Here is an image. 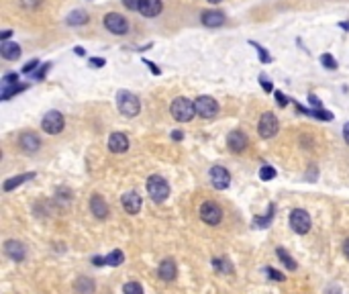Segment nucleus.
<instances>
[{
	"instance_id": "7ed1b4c3",
	"label": "nucleus",
	"mask_w": 349,
	"mask_h": 294,
	"mask_svg": "<svg viewBox=\"0 0 349 294\" xmlns=\"http://www.w3.org/2000/svg\"><path fill=\"white\" fill-rule=\"evenodd\" d=\"M172 117L180 123H188L192 121V117L196 115V109H194V102H190L188 98H176L172 102Z\"/></svg>"
},
{
	"instance_id": "6ab92c4d",
	"label": "nucleus",
	"mask_w": 349,
	"mask_h": 294,
	"mask_svg": "<svg viewBox=\"0 0 349 294\" xmlns=\"http://www.w3.org/2000/svg\"><path fill=\"white\" fill-rule=\"evenodd\" d=\"M127 147H129L127 135H123V133H113V135H111V139H108V149H111L113 153H123V151H127Z\"/></svg>"
},
{
	"instance_id": "f3484780",
	"label": "nucleus",
	"mask_w": 349,
	"mask_h": 294,
	"mask_svg": "<svg viewBox=\"0 0 349 294\" xmlns=\"http://www.w3.org/2000/svg\"><path fill=\"white\" fill-rule=\"evenodd\" d=\"M200 18H202L204 27H221V25H225V14L221 10H204Z\"/></svg>"
},
{
	"instance_id": "2eb2a0df",
	"label": "nucleus",
	"mask_w": 349,
	"mask_h": 294,
	"mask_svg": "<svg viewBox=\"0 0 349 294\" xmlns=\"http://www.w3.org/2000/svg\"><path fill=\"white\" fill-rule=\"evenodd\" d=\"M158 274H160V278H162V280L172 282V280L176 278V274H178V268H176L174 260H172V258L164 260V262L160 264V268H158Z\"/></svg>"
},
{
	"instance_id": "79ce46f5",
	"label": "nucleus",
	"mask_w": 349,
	"mask_h": 294,
	"mask_svg": "<svg viewBox=\"0 0 349 294\" xmlns=\"http://www.w3.org/2000/svg\"><path fill=\"white\" fill-rule=\"evenodd\" d=\"M276 102H278L280 107H286V104H288V98H286V96H284V94L278 90V92H276Z\"/></svg>"
},
{
	"instance_id": "aec40b11",
	"label": "nucleus",
	"mask_w": 349,
	"mask_h": 294,
	"mask_svg": "<svg viewBox=\"0 0 349 294\" xmlns=\"http://www.w3.org/2000/svg\"><path fill=\"white\" fill-rule=\"evenodd\" d=\"M0 53L4 59H18L20 57V47L16 43H10V41H2L0 43Z\"/></svg>"
},
{
	"instance_id": "603ef678",
	"label": "nucleus",
	"mask_w": 349,
	"mask_h": 294,
	"mask_svg": "<svg viewBox=\"0 0 349 294\" xmlns=\"http://www.w3.org/2000/svg\"><path fill=\"white\" fill-rule=\"evenodd\" d=\"M339 27H341V29H345V31H349V20L347 23H339Z\"/></svg>"
},
{
	"instance_id": "2f4dec72",
	"label": "nucleus",
	"mask_w": 349,
	"mask_h": 294,
	"mask_svg": "<svg viewBox=\"0 0 349 294\" xmlns=\"http://www.w3.org/2000/svg\"><path fill=\"white\" fill-rule=\"evenodd\" d=\"M123 292L125 294H143V288H141V284H137V282H127V284L123 286Z\"/></svg>"
},
{
	"instance_id": "c9c22d12",
	"label": "nucleus",
	"mask_w": 349,
	"mask_h": 294,
	"mask_svg": "<svg viewBox=\"0 0 349 294\" xmlns=\"http://www.w3.org/2000/svg\"><path fill=\"white\" fill-rule=\"evenodd\" d=\"M39 66V59H31V61H27L25 64V68H23V72L25 74H31V72H35V68Z\"/></svg>"
},
{
	"instance_id": "58836bf2",
	"label": "nucleus",
	"mask_w": 349,
	"mask_h": 294,
	"mask_svg": "<svg viewBox=\"0 0 349 294\" xmlns=\"http://www.w3.org/2000/svg\"><path fill=\"white\" fill-rule=\"evenodd\" d=\"M123 4H125L129 10H139V6H141V0H123Z\"/></svg>"
},
{
	"instance_id": "4c0bfd02",
	"label": "nucleus",
	"mask_w": 349,
	"mask_h": 294,
	"mask_svg": "<svg viewBox=\"0 0 349 294\" xmlns=\"http://www.w3.org/2000/svg\"><path fill=\"white\" fill-rule=\"evenodd\" d=\"M49 66H51V64H43V66H41V70H39L37 74H33V78H35V80H43V78H45V74H47V70H49Z\"/></svg>"
},
{
	"instance_id": "f03ea898",
	"label": "nucleus",
	"mask_w": 349,
	"mask_h": 294,
	"mask_svg": "<svg viewBox=\"0 0 349 294\" xmlns=\"http://www.w3.org/2000/svg\"><path fill=\"white\" fill-rule=\"evenodd\" d=\"M117 107L119 111L125 115V117H137L139 111H141V104H139V98L127 90H121L117 94Z\"/></svg>"
},
{
	"instance_id": "9b49d317",
	"label": "nucleus",
	"mask_w": 349,
	"mask_h": 294,
	"mask_svg": "<svg viewBox=\"0 0 349 294\" xmlns=\"http://www.w3.org/2000/svg\"><path fill=\"white\" fill-rule=\"evenodd\" d=\"M121 202H123V208H125L129 215H137V213L141 211V196H139L135 190L125 192L123 198H121Z\"/></svg>"
},
{
	"instance_id": "7c9ffc66",
	"label": "nucleus",
	"mask_w": 349,
	"mask_h": 294,
	"mask_svg": "<svg viewBox=\"0 0 349 294\" xmlns=\"http://www.w3.org/2000/svg\"><path fill=\"white\" fill-rule=\"evenodd\" d=\"M272 217H274V204H270V213H268L266 217H257L253 223H255L257 227H268V225H270V221H272Z\"/></svg>"
},
{
	"instance_id": "1a4fd4ad",
	"label": "nucleus",
	"mask_w": 349,
	"mask_h": 294,
	"mask_svg": "<svg viewBox=\"0 0 349 294\" xmlns=\"http://www.w3.org/2000/svg\"><path fill=\"white\" fill-rule=\"evenodd\" d=\"M104 27H106L111 33H115V35H125V33L129 31L127 18H125L123 14H119V12H108V14L104 16Z\"/></svg>"
},
{
	"instance_id": "4be33fe9",
	"label": "nucleus",
	"mask_w": 349,
	"mask_h": 294,
	"mask_svg": "<svg viewBox=\"0 0 349 294\" xmlns=\"http://www.w3.org/2000/svg\"><path fill=\"white\" fill-rule=\"evenodd\" d=\"M33 178H35V172H27V174L14 176V178H10V180H6V182H4V190H6V192H10V190H14L16 186H20L23 182H27V180H33Z\"/></svg>"
},
{
	"instance_id": "4468645a",
	"label": "nucleus",
	"mask_w": 349,
	"mask_h": 294,
	"mask_svg": "<svg viewBox=\"0 0 349 294\" xmlns=\"http://www.w3.org/2000/svg\"><path fill=\"white\" fill-rule=\"evenodd\" d=\"M227 145L231 151L235 153H241L245 147H247V135L243 131H233L229 137H227Z\"/></svg>"
},
{
	"instance_id": "a211bd4d",
	"label": "nucleus",
	"mask_w": 349,
	"mask_h": 294,
	"mask_svg": "<svg viewBox=\"0 0 349 294\" xmlns=\"http://www.w3.org/2000/svg\"><path fill=\"white\" fill-rule=\"evenodd\" d=\"M90 211H92L94 217H98V219H106V217H108V204H106L104 198L98 196V194H94V196L90 198Z\"/></svg>"
},
{
	"instance_id": "c756f323",
	"label": "nucleus",
	"mask_w": 349,
	"mask_h": 294,
	"mask_svg": "<svg viewBox=\"0 0 349 294\" xmlns=\"http://www.w3.org/2000/svg\"><path fill=\"white\" fill-rule=\"evenodd\" d=\"M259 178L261 180H274L276 178V170L272 167V165H261V170H259Z\"/></svg>"
},
{
	"instance_id": "c85d7f7f",
	"label": "nucleus",
	"mask_w": 349,
	"mask_h": 294,
	"mask_svg": "<svg viewBox=\"0 0 349 294\" xmlns=\"http://www.w3.org/2000/svg\"><path fill=\"white\" fill-rule=\"evenodd\" d=\"M321 64H323L327 70H337V61H335V57H333L331 53H323V55H321Z\"/></svg>"
},
{
	"instance_id": "0eeeda50",
	"label": "nucleus",
	"mask_w": 349,
	"mask_h": 294,
	"mask_svg": "<svg viewBox=\"0 0 349 294\" xmlns=\"http://www.w3.org/2000/svg\"><path fill=\"white\" fill-rule=\"evenodd\" d=\"M198 213H200V219H202L206 225H219V223H221V219H223V211H221V206H219L216 202H212V200L202 202Z\"/></svg>"
},
{
	"instance_id": "f704fd0d",
	"label": "nucleus",
	"mask_w": 349,
	"mask_h": 294,
	"mask_svg": "<svg viewBox=\"0 0 349 294\" xmlns=\"http://www.w3.org/2000/svg\"><path fill=\"white\" fill-rule=\"evenodd\" d=\"M212 264H214V268H219L223 272H233V266L227 260H212Z\"/></svg>"
},
{
	"instance_id": "8fccbe9b",
	"label": "nucleus",
	"mask_w": 349,
	"mask_h": 294,
	"mask_svg": "<svg viewBox=\"0 0 349 294\" xmlns=\"http://www.w3.org/2000/svg\"><path fill=\"white\" fill-rule=\"evenodd\" d=\"M343 137H345V141L349 145V123H345V127H343Z\"/></svg>"
},
{
	"instance_id": "f257e3e1",
	"label": "nucleus",
	"mask_w": 349,
	"mask_h": 294,
	"mask_svg": "<svg viewBox=\"0 0 349 294\" xmlns=\"http://www.w3.org/2000/svg\"><path fill=\"white\" fill-rule=\"evenodd\" d=\"M145 186H147V194L151 196L154 202H164L170 196V184L162 176H149Z\"/></svg>"
},
{
	"instance_id": "a18cd8bd",
	"label": "nucleus",
	"mask_w": 349,
	"mask_h": 294,
	"mask_svg": "<svg viewBox=\"0 0 349 294\" xmlns=\"http://www.w3.org/2000/svg\"><path fill=\"white\" fill-rule=\"evenodd\" d=\"M23 4H25L27 8H31V6H37V4H39V0H23Z\"/></svg>"
},
{
	"instance_id": "49530a36",
	"label": "nucleus",
	"mask_w": 349,
	"mask_h": 294,
	"mask_svg": "<svg viewBox=\"0 0 349 294\" xmlns=\"http://www.w3.org/2000/svg\"><path fill=\"white\" fill-rule=\"evenodd\" d=\"M343 254H345V258L349 260V237L343 241Z\"/></svg>"
},
{
	"instance_id": "72a5a7b5",
	"label": "nucleus",
	"mask_w": 349,
	"mask_h": 294,
	"mask_svg": "<svg viewBox=\"0 0 349 294\" xmlns=\"http://www.w3.org/2000/svg\"><path fill=\"white\" fill-rule=\"evenodd\" d=\"M18 84V74H6L4 78H2V86L6 88V86H16Z\"/></svg>"
},
{
	"instance_id": "c03bdc74",
	"label": "nucleus",
	"mask_w": 349,
	"mask_h": 294,
	"mask_svg": "<svg viewBox=\"0 0 349 294\" xmlns=\"http://www.w3.org/2000/svg\"><path fill=\"white\" fill-rule=\"evenodd\" d=\"M92 264H94V266H104V264H106V258L96 256V258H92Z\"/></svg>"
},
{
	"instance_id": "393cba45",
	"label": "nucleus",
	"mask_w": 349,
	"mask_h": 294,
	"mask_svg": "<svg viewBox=\"0 0 349 294\" xmlns=\"http://www.w3.org/2000/svg\"><path fill=\"white\" fill-rule=\"evenodd\" d=\"M125 262V254L121 251V249H115V251H111L108 256H106V264L108 266H121Z\"/></svg>"
},
{
	"instance_id": "473e14b6",
	"label": "nucleus",
	"mask_w": 349,
	"mask_h": 294,
	"mask_svg": "<svg viewBox=\"0 0 349 294\" xmlns=\"http://www.w3.org/2000/svg\"><path fill=\"white\" fill-rule=\"evenodd\" d=\"M266 274L270 276V280H274V282H284L286 278H284V274L282 272H278V270H274V268H266Z\"/></svg>"
},
{
	"instance_id": "e433bc0d",
	"label": "nucleus",
	"mask_w": 349,
	"mask_h": 294,
	"mask_svg": "<svg viewBox=\"0 0 349 294\" xmlns=\"http://www.w3.org/2000/svg\"><path fill=\"white\" fill-rule=\"evenodd\" d=\"M259 84L264 86V90H266V92H272V82H270V78H268L266 74H261V76H259Z\"/></svg>"
},
{
	"instance_id": "a19ab883",
	"label": "nucleus",
	"mask_w": 349,
	"mask_h": 294,
	"mask_svg": "<svg viewBox=\"0 0 349 294\" xmlns=\"http://www.w3.org/2000/svg\"><path fill=\"white\" fill-rule=\"evenodd\" d=\"M309 104H311V109H321V100L315 94H309Z\"/></svg>"
},
{
	"instance_id": "3c124183",
	"label": "nucleus",
	"mask_w": 349,
	"mask_h": 294,
	"mask_svg": "<svg viewBox=\"0 0 349 294\" xmlns=\"http://www.w3.org/2000/svg\"><path fill=\"white\" fill-rule=\"evenodd\" d=\"M74 51H76V55H84V53H86L84 47H74Z\"/></svg>"
},
{
	"instance_id": "423d86ee",
	"label": "nucleus",
	"mask_w": 349,
	"mask_h": 294,
	"mask_svg": "<svg viewBox=\"0 0 349 294\" xmlns=\"http://www.w3.org/2000/svg\"><path fill=\"white\" fill-rule=\"evenodd\" d=\"M278 129H280V123H278L276 115L264 113L261 119H259V123H257V133H259V137L270 139V137H274V135L278 133Z\"/></svg>"
},
{
	"instance_id": "37998d69",
	"label": "nucleus",
	"mask_w": 349,
	"mask_h": 294,
	"mask_svg": "<svg viewBox=\"0 0 349 294\" xmlns=\"http://www.w3.org/2000/svg\"><path fill=\"white\" fill-rule=\"evenodd\" d=\"M143 64H145V66H147V68H149V70H151V72H154L156 76H160V74H162V70H160V68H158V66H156L154 61H147V59H145Z\"/></svg>"
},
{
	"instance_id": "ddd939ff",
	"label": "nucleus",
	"mask_w": 349,
	"mask_h": 294,
	"mask_svg": "<svg viewBox=\"0 0 349 294\" xmlns=\"http://www.w3.org/2000/svg\"><path fill=\"white\" fill-rule=\"evenodd\" d=\"M18 145L23 147L25 153H37L39 147H41V139H39V135L27 131V133H23V135L18 137Z\"/></svg>"
},
{
	"instance_id": "412c9836",
	"label": "nucleus",
	"mask_w": 349,
	"mask_h": 294,
	"mask_svg": "<svg viewBox=\"0 0 349 294\" xmlns=\"http://www.w3.org/2000/svg\"><path fill=\"white\" fill-rule=\"evenodd\" d=\"M296 109L309 117H315V119H321V121H333V115L329 111H323V109H304L300 104H296Z\"/></svg>"
},
{
	"instance_id": "a878e982",
	"label": "nucleus",
	"mask_w": 349,
	"mask_h": 294,
	"mask_svg": "<svg viewBox=\"0 0 349 294\" xmlns=\"http://www.w3.org/2000/svg\"><path fill=\"white\" fill-rule=\"evenodd\" d=\"M25 90V86L23 84H16V86H6V88H2V94H0V98L2 100H8L10 96H14V94H18V92H23Z\"/></svg>"
},
{
	"instance_id": "de8ad7c7",
	"label": "nucleus",
	"mask_w": 349,
	"mask_h": 294,
	"mask_svg": "<svg viewBox=\"0 0 349 294\" xmlns=\"http://www.w3.org/2000/svg\"><path fill=\"white\" fill-rule=\"evenodd\" d=\"M10 35H12V31H10V29H6V31H2V33H0V37H2V41H6V39H8Z\"/></svg>"
},
{
	"instance_id": "9d476101",
	"label": "nucleus",
	"mask_w": 349,
	"mask_h": 294,
	"mask_svg": "<svg viewBox=\"0 0 349 294\" xmlns=\"http://www.w3.org/2000/svg\"><path fill=\"white\" fill-rule=\"evenodd\" d=\"M210 180H212V186H214L216 190H225V188H229V184H231V176H229V172H227L223 165L210 167Z\"/></svg>"
},
{
	"instance_id": "bb28decb",
	"label": "nucleus",
	"mask_w": 349,
	"mask_h": 294,
	"mask_svg": "<svg viewBox=\"0 0 349 294\" xmlns=\"http://www.w3.org/2000/svg\"><path fill=\"white\" fill-rule=\"evenodd\" d=\"M276 254H278V258L282 260V264H284L288 270H296V262H294V260L288 256V251H286V249H282V247H280Z\"/></svg>"
},
{
	"instance_id": "6e6552de",
	"label": "nucleus",
	"mask_w": 349,
	"mask_h": 294,
	"mask_svg": "<svg viewBox=\"0 0 349 294\" xmlns=\"http://www.w3.org/2000/svg\"><path fill=\"white\" fill-rule=\"evenodd\" d=\"M194 109H196V115H200L202 119H212L219 113V102L210 96H198L194 100Z\"/></svg>"
},
{
	"instance_id": "5701e85b",
	"label": "nucleus",
	"mask_w": 349,
	"mask_h": 294,
	"mask_svg": "<svg viewBox=\"0 0 349 294\" xmlns=\"http://www.w3.org/2000/svg\"><path fill=\"white\" fill-rule=\"evenodd\" d=\"M66 23H68V25H72V27L86 25V23H88V14H86L84 10H72V12H70V16L66 18Z\"/></svg>"
},
{
	"instance_id": "b1692460",
	"label": "nucleus",
	"mask_w": 349,
	"mask_h": 294,
	"mask_svg": "<svg viewBox=\"0 0 349 294\" xmlns=\"http://www.w3.org/2000/svg\"><path fill=\"white\" fill-rule=\"evenodd\" d=\"M76 292L78 294H94V282L90 278H80L76 284H74Z\"/></svg>"
},
{
	"instance_id": "864d4df0",
	"label": "nucleus",
	"mask_w": 349,
	"mask_h": 294,
	"mask_svg": "<svg viewBox=\"0 0 349 294\" xmlns=\"http://www.w3.org/2000/svg\"><path fill=\"white\" fill-rule=\"evenodd\" d=\"M208 2H212V4H216V2H221V0H208Z\"/></svg>"
},
{
	"instance_id": "39448f33",
	"label": "nucleus",
	"mask_w": 349,
	"mask_h": 294,
	"mask_svg": "<svg viewBox=\"0 0 349 294\" xmlns=\"http://www.w3.org/2000/svg\"><path fill=\"white\" fill-rule=\"evenodd\" d=\"M63 115L59 113V111H49L45 117H43V121H41V127H43V131L45 133H49V135H57V133H61L63 131Z\"/></svg>"
},
{
	"instance_id": "dca6fc26",
	"label": "nucleus",
	"mask_w": 349,
	"mask_h": 294,
	"mask_svg": "<svg viewBox=\"0 0 349 294\" xmlns=\"http://www.w3.org/2000/svg\"><path fill=\"white\" fill-rule=\"evenodd\" d=\"M162 8H164L162 0H141L139 12H141L143 16H149V18H154V16H158V14L162 12Z\"/></svg>"
},
{
	"instance_id": "09e8293b",
	"label": "nucleus",
	"mask_w": 349,
	"mask_h": 294,
	"mask_svg": "<svg viewBox=\"0 0 349 294\" xmlns=\"http://www.w3.org/2000/svg\"><path fill=\"white\" fill-rule=\"evenodd\" d=\"M182 137H184V133H182V131H174V133H172V139H174V141H180Z\"/></svg>"
},
{
	"instance_id": "cd10ccee",
	"label": "nucleus",
	"mask_w": 349,
	"mask_h": 294,
	"mask_svg": "<svg viewBox=\"0 0 349 294\" xmlns=\"http://www.w3.org/2000/svg\"><path fill=\"white\" fill-rule=\"evenodd\" d=\"M251 45L257 49V55H259V59H261L264 64H270V61H272V55L266 51V47H261V45H259V43H255V41H251Z\"/></svg>"
},
{
	"instance_id": "f8f14e48",
	"label": "nucleus",
	"mask_w": 349,
	"mask_h": 294,
	"mask_svg": "<svg viewBox=\"0 0 349 294\" xmlns=\"http://www.w3.org/2000/svg\"><path fill=\"white\" fill-rule=\"evenodd\" d=\"M4 254H6L12 262H23V260H25V256H27V249H25V245H23L20 241L10 239V241H6V243H4Z\"/></svg>"
},
{
	"instance_id": "20e7f679",
	"label": "nucleus",
	"mask_w": 349,
	"mask_h": 294,
	"mask_svg": "<svg viewBox=\"0 0 349 294\" xmlns=\"http://www.w3.org/2000/svg\"><path fill=\"white\" fill-rule=\"evenodd\" d=\"M288 221H290L292 231L298 233V235H307V233L311 231V215H309L307 211H302V208H294V211L290 213Z\"/></svg>"
},
{
	"instance_id": "ea45409f",
	"label": "nucleus",
	"mask_w": 349,
	"mask_h": 294,
	"mask_svg": "<svg viewBox=\"0 0 349 294\" xmlns=\"http://www.w3.org/2000/svg\"><path fill=\"white\" fill-rule=\"evenodd\" d=\"M92 68H102L104 64H106V59L104 57H90V61H88Z\"/></svg>"
}]
</instances>
